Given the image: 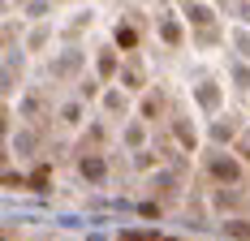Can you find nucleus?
I'll use <instances>...</instances> for the list:
<instances>
[{
	"instance_id": "nucleus-2",
	"label": "nucleus",
	"mask_w": 250,
	"mask_h": 241,
	"mask_svg": "<svg viewBox=\"0 0 250 241\" xmlns=\"http://www.w3.org/2000/svg\"><path fill=\"white\" fill-rule=\"evenodd\" d=\"M117 43H121V48H134V43H138V35H134L129 26H121V30H117Z\"/></svg>"
},
{
	"instance_id": "nucleus-1",
	"label": "nucleus",
	"mask_w": 250,
	"mask_h": 241,
	"mask_svg": "<svg viewBox=\"0 0 250 241\" xmlns=\"http://www.w3.org/2000/svg\"><path fill=\"white\" fill-rule=\"evenodd\" d=\"M211 177H216V181H237L242 168H237L233 160H211Z\"/></svg>"
},
{
	"instance_id": "nucleus-3",
	"label": "nucleus",
	"mask_w": 250,
	"mask_h": 241,
	"mask_svg": "<svg viewBox=\"0 0 250 241\" xmlns=\"http://www.w3.org/2000/svg\"><path fill=\"white\" fill-rule=\"evenodd\" d=\"M82 172H86V177H104V164H100V160H86Z\"/></svg>"
}]
</instances>
